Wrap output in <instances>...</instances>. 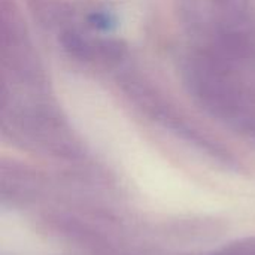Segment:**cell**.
I'll return each mask as SVG.
<instances>
[{
	"mask_svg": "<svg viewBox=\"0 0 255 255\" xmlns=\"http://www.w3.org/2000/svg\"><path fill=\"white\" fill-rule=\"evenodd\" d=\"M181 78L194 102L255 140V0H182Z\"/></svg>",
	"mask_w": 255,
	"mask_h": 255,
	"instance_id": "6da1fadb",
	"label": "cell"
},
{
	"mask_svg": "<svg viewBox=\"0 0 255 255\" xmlns=\"http://www.w3.org/2000/svg\"><path fill=\"white\" fill-rule=\"evenodd\" d=\"M0 115L3 128L31 142L67 143L70 134L27 27L0 1Z\"/></svg>",
	"mask_w": 255,
	"mask_h": 255,
	"instance_id": "7a4b0ae2",
	"label": "cell"
}]
</instances>
